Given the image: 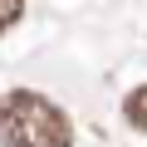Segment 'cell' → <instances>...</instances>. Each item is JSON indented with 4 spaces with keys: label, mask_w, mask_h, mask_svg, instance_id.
Instances as JSON below:
<instances>
[{
    "label": "cell",
    "mask_w": 147,
    "mask_h": 147,
    "mask_svg": "<svg viewBox=\"0 0 147 147\" xmlns=\"http://www.w3.org/2000/svg\"><path fill=\"white\" fill-rule=\"evenodd\" d=\"M20 10H25V0H0V34L20 20Z\"/></svg>",
    "instance_id": "cell-3"
},
{
    "label": "cell",
    "mask_w": 147,
    "mask_h": 147,
    "mask_svg": "<svg viewBox=\"0 0 147 147\" xmlns=\"http://www.w3.org/2000/svg\"><path fill=\"white\" fill-rule=\"evenodd\" d=\"M0 142L5 147H74V123L54 98L34 88H10L0 98Z\"/></svg>",
    "instance_id": "cell-1"
},
{
    "label": "cell",
    "mask_w": 147,
    "mask_h": 147,
    "mask_svg": "<svg viewBox=\"0 0 147 147\" xmlns=\"http://www.w3.org/2000/svg\"><path fill=\"white\" fill-rule=\"evenodd\" d=\"M123 113H127V123H132L137 132H147V84L127 93V103H123Z\"/></svg>",
    "instance_id": "cell-2"
}]
</instances>
